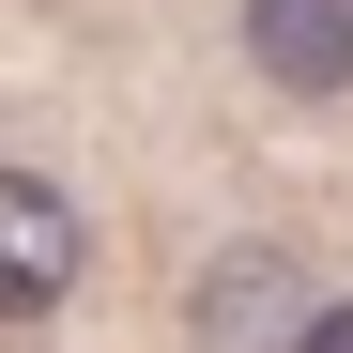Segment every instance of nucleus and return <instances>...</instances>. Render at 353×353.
I'll use <instances>...</instances> for the list:
<instances>
[{
  "mask_svg": "<svg viewBox=\"0 0 353 353\" xmlns=\"http://www.w3.org/2000/svg\"><path fill=\"white\" fill-rule=\"evenodd\" d=\"M77 292V200L46 169H0V323H46Z\"/></svg>",
  "mask_w": 353,
  "mask_h": 353,
  "instance_id": "f257e3e1",
  "label": "nucleus"
},
{
  "mask_svg": "<svg viewBox=\"0 0 353 353\" xmlns=\"http://www.w3.org/2000/svg\"><path fill=\"white\" fill-rule=\"evenodd\" d=\"M292 338H307V276L276 246H230L200 276V353H292Z\"/></svg>",
  "mask_w": 353,
  "mask_h": 353,
  "instance_id": "f03ea898",
  "label": "nucleus"
},
{
  "mask_svg": "<svg viewBox=\"0 0 353 353\" xmlns=\"http://www.w3.org/2000/svg\"><path fill=\"white\" fill-rule=\"evenodd\" d=\"M246 62H261L292 108L353 92V0H246Z\"/></svg>",
  "mask_w": 353,
  "mask_h": 353,
  "instance_id": "7ed1b4c3",
  "label": "nucleus"
},
{
  "mask_svg": "<svg viewBox=\"0 0 353 353\" xmlns=\"http://www.w3.org/2000/svg\"><path fill=\"white\" fill-rule=\"evenodd\" d=\"M292 353H353V307H307V338H292Z\"/></svg>",
  "mask_w": 353,
  "mask_h": 353,
  "instance_id": "20e7f679",
  "label": "nucleus"
}]
</instances>
